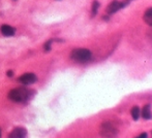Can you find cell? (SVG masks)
I'll return each mask as SVG.
<instances>
[{
  "mask_svg": "<svg viewBox=\"0 0 152 138\" xmlns=\"http://www.w3.org/2000/svg\"><path fill=\"white\" fill-rule=\"evenodd\" d=\"M144 21L147 25L152 26V7L151 8H148L147 11L144 13Z\"/></svg>",
  "mask_w": 152,
  "mask_h": 138,
  "instance_id": "obj_9",
  "label": "cell"
},
{
  "mask_svg": "<svg viewBox=\"0 0 152 138\" xmlns=\"http://www.w3.org/2000/svg\"><path fill=\"white\" fill-rule=\"evenodd\" d=\"M122 6H123V3L115 0V1H113V2H111L110 4H109L108 8H107V11H108V13H110V15H113V13H115L116 11H119L120 8H122Z\"/></svg>",
  "mask_w": 152,
  "mask_h": 138,
  "instance_id": "obj_6",
  "label": "cell"
},
{
  "mask_svg": "<svg viewBox=\"0 0 152 138\" xmlns=\"http://www.w3.org/2000/svg\"><path fill=\"white\" fill-rule=\"evenodd\" d=\"M26 134H27L26 129H24V128L22 127H18V128H15V129L9 133L8 138H25L26 137Z\"/></svg>",
  "mask_w": 152,
  "mask_h": 138,
  "instance_id": "obj_5",
  "label": "cell"
},
{
  "mask_svg": "<svg viewBox=\"0 0 152 138\" xmlns=\"http://www.w3.org/2000/svg\"><path fill=\"white\" fill-rule=\"evenodd\" d=\"M148 137V135H147V133H142V134H140L138 137H136V138H147Z\"/></svg>",
  "mask_w": 152,
  "mask_h": 138,
  "instance_id": "obj_13",
  "label": "cell"
},
{
  "mask_svg": "<svg viewBox=\"0 0 152 138\" xmlns=\"http://www.w3.org/2000/svg\"><path fill=\"white\" fill-rule=\"evenodd\" d=\"M15 28H13L11 26H8V25H3L1 27V33L4 36H13L15 34Z\"/></svg>",
  "mask_w": 152,
  "mask_h": 138,
  "instance_id": "obj_7",
  "label": "cell"
},
{
  "mask_svg": "<svg viewBox=\"0 0 152 138\" xmlns=\"http://www.w3.org/2000/svg\"><path fill=\"white\" fill-rule=\"evenodd\" d=\"M32 95V91L26 88H17L9 92L8 98L13 102H26Z\"/></svg>",
  "mask_w": 152,
  "mask_h": 138,
  "instance_id": "obj_1",
  "label": "cell"
},
{
  "mask_svg": "<svg viewBox=\"0 0 152 138\" xmlns=\"http://www.w3.org/2000/svg\"><path fill=\"white\" fill-rule=\"evenodd\" d=\"M0 137H1V130H0Z\"/></svg>",
  "mask_w": 152,
  "mask_h": 138,
  "instance_id": "obj_15",
  "label": "cell"
},
{
  "mask_svg": "<svg viewBox=\"0 0 152 138\" xmlns=\"http://www.w3.org/2000/svg\"><path fill=\"white\" fill-rule=\"evenodd\" d=\"M7 76H13V71H7Z\"/></svg>",
  "mask_w": 152,
  "mask_h": 138,
  "instance_id": "obj_14",
  "label": "cell"
},
{
  "mask_svg": "<svg viewBox=\"0 0 152 138\" xmlns=\"http://www.w3.org/2000/svg\"><path fill=\"white\" fill-rule=\"evenodd\" d=\"M71 59L79 63H86L90 61L92 58V54L87 48H76L71 52Z\"/></svg>",
  "mask_w": 152,
  "mask_h": 138,
  "instance_id": "obj_2",
  "label": "cell"
},
{
  "mask_svg": "<svg viewBox=\"0 0 152 138\" xmlns=\"http://www.w3.org/2000/svg\"><path fill=\"white\" fill-rule=\"evenodd\" d=\"M98 7H99V3L98 1H93L92 3V15H95L97 13V11H98Z\"/></svg>",
  "mask_w": 152,
  "mask_h": 138,
  "instance_id": "obj_11",
  "label": "cell"
},
{
  "mask_svg": "<svg viewBox=\"0 0 152 138\" xmlns=\"http://www.w3.org/2000/svg\"><path fill=\"white\" fill-rule=\"evenodd\" d=\"M131 116L132 118H134V120H138L140 118V114H141V111H140V108L138 107V106H134V107L131 108Z\"/></svg>",
  "mask_w": 152,
  "mask_h": 138,
  "instance_id": "obj_10",
  "label": "cell"
},
{
  "mask_svg": "<svg viewBox=\"0 0 152 138\" xmlns=\"http://www.w3.org/2000/svg\"><path fill=\"white\" fill-rule=\"evenodd\" d=\"M142 116H143L144 120H150V118H152V112L150 105L144 106L143 110H142Z\"/></svg>",
  "mask_w": 152,
  "mask_h": 138,
  "instance_id": "obj_8",
  "label": "cell"
},
{
  "mask_svg": "<svg viewBox=\"0 0 152 138\" xmlns=\"http://www.w3.org/2000/svg\"><path fill=\"white\" fill-rule=\"evenodd\" d=\"M51 44H52V40H49V41L46 42V44H45V50H51Z\"/></svg>",
  "mask_w": 152,
  "mask_h": 138,
  "instance_id": "obj_12",
  "label": "cell"
},
{
  "mask_svg": "<svg viewBox=\"0 0 152 138\" xmlns=\"http://www.w3.org/2000/svg\"><path fill=\"white\" fill-rule=\"evenodd\" d=\"M100 136L103 138H116L118 134V130L111 122H104L100 126Z\"/></svg>",
  "mask_w": 152,
  "mask_h": 138,
  "instance_id": "obj_3",
  "label": "cell"
},
{
  "mask_svg": "<svg viewBox=\"0 0 152 138\" xmlns=\"http://www.w3.org/2000/svg\"><path fill=\"white\" fill-rule=\"evenodd\" d=\"M18 81L23 85H32V83H36L37 77L34 73H25L19 77Z\"/></svg>",
  "mask_w": 152,
  "mask_h": 138,
  "instance_id": "obj_4",
  "label": "cell"
}]
</instances>
